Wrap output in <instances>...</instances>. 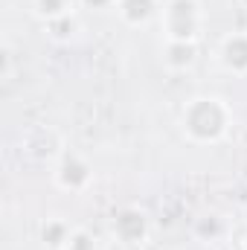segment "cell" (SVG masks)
I'll list each match as a JSON object with an SVG mask.
<instances>
[{
  "instance_id": "6da1fadb",
  "label": "cell",
  "mask_w": 247,
  "mask_h": 250,
  "mask_svg": "<svg viewBox=\"0 0 247 250\" xmlns=\"http://www.w3.org/2000/svg\"><path fill=\"white\" fill-rule=\"evenodd\" d=\"M184 131L195 143H215L227 134L230 125V108L218 96H198L184 108Z\"/></svg>"
},
{
  "instance_id": "7a4b0ae2",
  "label": "cell",
  "mask_w": 247,
  "mask_h": 250,
  "mask_svg": "<svg viewBox=\"0 0 247 250\" xmlns=\"http://www.w3.org/2000/svg\"><path fill=\"white\" fill-rule=\"evenodd\" d=\"M160 23H163L166 41L195 44L201 32V6L195 0H169L160 12Z\"/></svg>"
},
{
  "instance_id": "3957f363",
  "label": "cell",
  "mask_w": 247,
  "mask_h": 250,
  "mask_svg": "<svg viewBox=\"0 0 247 250\" xmlns=\"http://www.w3.org/2000/svg\"><path fill=\"white\" fill-rule=\"evenodd\" d=\"M218 62L224 70L245 76L247 73V32H230L218 44Z\"/></svg>"
},
{
  "instance_id": "277c9868",
  "label": "cell",
  "mask_w": 247,
  "mask_h": 250,
  "mask_svg": "<svg viewBox=\"0 0 247 250\" xmlns=\"http://www.w3.org/2000/svg\"><path fill=\"white\" fill-rule=\"evenodd\" d=\"M56 184H59L62 189H70V192L84 189L87 184H90V166H87L82 157H76V154L64 157L62 166L56 169Z\"/></svg>"
},
{
  "instance_id": "5b68a950",
  "label": "cell",
  "mask_w": 247,
  "mask_h": 250,
  "mask_svg": "<svg viewBox=\"0 0 247 250\" xmlns=\"http://www.w3.org/2000/svg\"><path fill=\"white\" fill-rule=\"evenodd\" d=\"M145 230H148V224H145V215H143L140 209H123V212L114 218V233L123 239L125 245L143 242V239H145Z\"/></svg>"
},
{
  "instance_id": "8992f818",
  "label": "cell",
  "mask_w": 247,
  "mask_h": 250,
  "mask_svg": "<svg viewBox=\"0 0 247 250\" xmlns=\"http://www.w3.org/2000/svg\"><path fill=\"white\" fill-rule=\"evenodd\" d=\"M117 12L128 26H143L154 18V0H117Z\"/></svg>"
},
{
  "instance_id": "52a82bcc",
  "label": "cell",
  "mask_w": 247,
  "mask_h": 250,
  "mask_svg": "<svg viewBox=\"0 0 247 250\" xmlns=\"http://www.w3.org/2000/svg\"><path fill=\"white\" fill-rule=\"evenodd\" d=\"M195 44L189 41H166V53H163V62L169 70H189L195 64Z\"/></svg>"
},
{
  "instance_id": "ba28073f",
  "label": "cell",
  "mask_w": 247,
  "mask_h": 250,
  "mask_svg": "<svg viewBox=\"0 0 247 250\" xmlns=\"http://www.w3.org/2000/svg\"><path fill=\"white\" fill-rule=\"evenodd\" d=\"M73 233H76V230H70V224H67L64 218H50V221L44 224V230H41V239H44V245L50 250H67Z\"/></svg>"
},
{
  "instance_id": "9c48e42d",
  "label": "cell",
  "mask_w": 247,
  "mask_h": 250,
  "mask_svg": "<svg viewBox=\"0 0 247 250\" xmlns=\"http://www.w3.org/2000/svg\"><path fill=\"white\" fill-rule=\"evenodd\" d=\"M32 9L44 23H56L73 15V0H32Z\"/></svg>"
},
{
  "instance_id": "30bf717a",
  "label": "cell",
  "mask_w": 247,
  "mask_h": 250,
  "mask_svg": "<svg viewBox=\"0 0 247 250\" xmlns=\"http://www.w3.org/2000/svg\"><path fill=\"white\" fill-rule=\"evenodd\" d=\"M47 26H50V35H53V38L64 41V38H70V35L76 32V18L67 15V18H62V21H56V23H47Z\"/></svg>"
},
{
  "instance_id": "8fae6325",
  "label": "cell",
  "mask_w": 247,
  "mask_h": 250,
  "mask_svg": "<svg viewBox=\"0 0 247 250\" xmlns=\"http://www.w3.org/2000/svg\"><path fill=\"white\" fill-rule=\"evenodd\" d=\"M67 250H96V245H93V239L84 230H76L73 239H70V245H67Z\"/></svg>"
},
{
  "instance_id": "7c38bea8",
  "label": "cell",
  "mask_w": 247,
  "mask_h": 250,
  "mask_svg": "<svg viewBox=\"0 0 247 250\" xmlns=\"http://www.w3.org/2000/svg\"><path fill=\"white\" fill-rule=\"evenodd\" d=\"M84 6H93V9H108V6H117V0H82Z\"/></svg>"
},
{
  "instance_id": "4fadbf2b",
  "label": "cell",
  "mask_w": 247,
  "mask_h": 250,
  "mask_svg": "<svg viewBox=\"0 0 247 250\" xmlns=\"http://www.w3.org/2000/svg\"><path fill=\"white\" fill-rule=\"evenodd\" d=\"M245 248H247V242H245Z\"/></svg>"
}]
</instances>
